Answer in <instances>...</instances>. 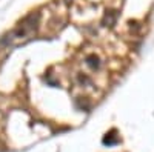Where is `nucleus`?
Returning <instances> with one entry per match:
<instances>
[{
	"label": "nucleus",
	"instance_id": "nucleus-3",
	"mask_svg": "<svg viewBox=\"0 0 154 152\" xmlns=\"http://www.w3.org/2000/svg\"><path fill=\"white\" fill-rule=\"evenodd\" d=\"M86 65H88V66H91L93 69L99 68V66H100V61H99V57H97V55H94V54H91V55H88V57H86Z\"/></svg>",
	"mask_w": 154,
	"mask_h": 152
},
{
	"label": "nucleus",
	"instance_id": "nucleus-2",
	"mask_svg": "<svg viewBox=\"0 0 154 152\" xmlns=\"http://www.w3.org/2000/svg\"><path fill=\"white\" fill-rule=\"evenodd\" d=\"M116 132L112 131V132H109V134H106L105 137H103V145H108V146H112V145H117L119 143V138H117V135H114Z\"/></svg>",
	"mask_w": 154,
	"mask_h": 152
},
{
	"label": "nucleus",
	"instance_id": "nucleus-1",
	"mask_svg": "<svg viewBox=\"0 0 154 152\" xmlns=\"http://www.w3.org/2000/svg\"><path fill=\"white\" fill-rule=\"evenodd\" d=\"M37 20H38V16H37V14H35V16H34V14L28 16L26 19H25V20L19 25V28L14 31V34H16L17 37H25V35L34 32L35 28H37Z\"/></svg>",
	"mask_w": 154,
	"mask_h": 152
}]
</instances>
